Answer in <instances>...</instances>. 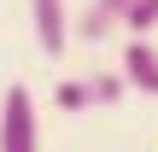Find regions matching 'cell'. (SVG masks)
Segmentation results:
<instances>
[{"label":"cell","instance_id":"obj_6","mask_svg":"<svg viewBox=\"0 0 158 152\" xmlns=\"http://www.w3.org/2000/svg\"><path fill=\"white\" fill-rule=\"evenodd\" d=\"M123 29L147 41V35L158 29V0H135V6H129V23H123Z\"/></svg>","mask_w":158,"mask_h":152},{"label":"cell","instance_id":"obj_3","mask_svg":"<svg viewBox=\"0 0 158 152\" xmlns=\"http://www.w3.org/2000/svg\"><path fill=\"white\" fill-rule=\"evenodd\" d=\"M29 18H35V47L47 59H59L70 47V6L64 0H29Z\"/></svg>","mask_w":158,"mask_h":152},{"label":"cell","instance_id":"obj_1","mask_svg":"<svg viewBox=\"0 0 158 152\" xmlns=\"http://www.w3.org/2000/svg\"><path fill=\"white\" fill-rule=\"evenodd\" d=\"M0 152H41V123H35V100L29 88H6L0 100Z\"/></svg>","mask_w":158,"mask_h":152},{"label":"cell","instance_id":"obj_2","mask_svg":"<svg viewBox=\"0 0 158 152\" xmlns=\"http://www.w3.org/2000/svg\"><path fill=\"white\" fill-rule=\"evenodd\" d=\"M129 88H123V76L117 70H100V76H70V82H59L53 88V105L59 111H94V105H117Z\"/></svg>","mask_w":158,"mask_h":152},{"label":"cell","instance_id":"obj_4","mask_svg":"<svg viewBox=\"0 0 158 152\" xmlns=\"http://www.w3.org/2000/svg\"><path fill=\"white\" fill-rule=\"evenodd\" d=\"M123 88H135V94H152L158 100V41H123Z\"/></svg>","mask_w":158,"mask_h":152},{"label":"cell","instance_id":"obj_5","mask_svg":"<svg viewBox=\"0 0 158 152\" xmlns=\"http://www.w3.org/2000/svg\"><path fill=\"white\" fill-rule=\"evenodd\" d=\"M129 6H135V0H88V12H82L70 29H76L82 41H106V35H117V29L129 23Z\"/></svg>","mask_w":158,"mask_h":152}]
</instances>
